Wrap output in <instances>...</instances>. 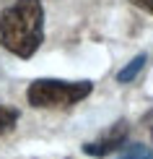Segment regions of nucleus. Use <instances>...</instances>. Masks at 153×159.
<instances>
[{
  "instance_id": "1",
  "label": "nucleus",
  "mask_w": 153,
  "mask_h": 159,
  "mask_svg": "<svg viewBox=\"0 0 153 159\" xmlns=\"http://www.w3.org/2000/svg\"><path fill=\"white\" fill-rule=\"evenodd\" d=\"M44 39L42 0H16L0 13V42L18 57H31Z\"/></svg>"
},
{
  "instance_id": "5",
  "label": "nucleus",
  "mask_w": 153,
  "mask_h": 159,
  "mask_svg": "<svg viewBox=\"0 0 153 159\" xmlns=\"http://www.w3.org/2000/svg\"><path fill=\"white\" fill-rule=\"evenodd\" d=\"M18 123V110L16 107H8V104H0V136L3 133H11Z\"/></svg>"
},
{
  "instance_id": "7",
  "label": "nucleus",
  "mask_w": 153,
  "mask_h": 159,
  "mask_svg": "<svg viewBox=\"0 0 153 159\" xmlns=\"http://www.w3.org/2000/svg\"><path fill=\"white\" fill-rule=\"evenodd\" d=\"M132 5H138V8H143V11H148L153 13V0H130Z\"/></svg>"
},
{
  "instance_id": "3",
  "label": "nucleus",
  "mask_w": 153,
  "mask_h": 159,
  "mask_svg": "<svg viewBox=\"0 0 153 159\" xmlns=\"http://www.w3.org/2000/svg\"><path fill=\"white\" fill-rule=\"evenodd\" d=\"M127 123H114V128L109 130V133H104L99 141H91V143H86L83 151L88 157H106V154H112V151H117L119 146H122L125 141H127Z\"/></svg>"
},
{
  "instance_id": "4",
  "label": "nucleus",
  "mask_w": 153,
  "mask_h": 159,
  "mask_svg": "<svg viewBox=\"0 0 153 159\" xmlns=\"http://www.w3.org/2000/svg\"><path fill=\"white\" fill-rule=\"evenodd\" d=\"M143 68H145V55H138L135 60H130V63L117 73V81H119V84H130V81H132L138 73H140Z\"/></svg>"
},
{
  "instance_id": "6",
  "label": "nucleus",
  "mask_w": 153,
  "mask_h": 159,
  "mask_svg": "<svg viewBox=\"0 0 153 159\" xmlns=\"http://www.w3.org/2000/svg\"><path fill=\"white\" fill-rule=\"evenodd\" d=\"M119 159H153V149L151 146H143V143H132L130 149L122 151Z\"/></svg>"
},
{
  "instance_id": "2",
  "label": "nucleus",
  "mask_w": 153,
  "mask_h": 159,
  "mask_svg": "<svg viewBox=\"0 0 153 159\" xmlns=\"http://www.w3.org/2000/svg\"><path fill=\"white\" fill-rule=\"evenodd\" d=\"M91 81H55V78H39L29 86L26 99L31 107L42 110H57V107H70L91 94Z\"/></svg>"
}]
</instances>
